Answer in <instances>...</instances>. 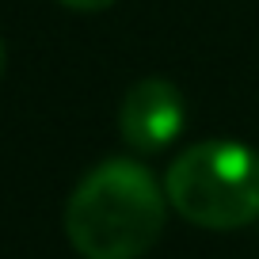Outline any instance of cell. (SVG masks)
<instances>
[{
  "mask_svg": "<svg viewBox=\"0 0 259 259\" xmlns=\"http://www.w3.org/2000/svg\"><path fill=\"white\" fill-rule=\"evenodd\" d=\"M168 191L138 160H103L65 206V236L84 259H141L164 233Z\"/></svg>",
  "mask_w": 259,
  "mask_h": 259,
  "instance_id": "1",
  "label": "cell"
},
{
  "mask_svg": "<svg viewBox=\"0 0 259 259\" xmlns=\"http://www.w3.org/2000/svg\"><path fill=\"white\" fill-rule=\"evenodd\" d=\"M171 210L202 229H240L259 218V153L213 138L183 149L164 179Z\"/></svg>",
  "mask_w": 259,
  "mask_h": 259,
  "instance_id": "2",
  "label": "cell"
},
{
  "mask_svg": "<svg viewBox=\"0 0 259 259\" xmlns=\"http://www.w3.org/2000/svg\"><path fill=\"white\" fill-rule=\"evenodd\" d=\"M122 141L138 153H160L183 134V92L164 76H145L126 92L118 111Z\"/></svg>",
  "mask_w": 259,
  "mask_h": 259,
  "instance_id": "3",
  "label": "cell"
},
{
  "mask_svg": "<svg viewBox=\"0 0 259 259\" xmlns=\"http://www.w3.org/2000/svg\"><path fill=\"white\" fill-rule=\"evenodd\" d=\"M65 8H76V12H99V8H111L114 0H57Z\"/></svg>",
  "mask_w": 259,
  "mask_h": 259,
  "instance_id": "4",
  "label": "cell"
},
{
  "mask_svg": "<svg viewBox=\"0 0 259 259\" xmlns=\"http://www.w3.org/2000/svg\"><path fill=\"white\" fill-rule=\"evenodd\" d=\"M4 65H8V50H4V38H0V76H4Z\"/></svg>",
  "mask_w": 259,
  "mask_h": 259,
  "instance_id": "5",
  "label": "cell"
}]
</instances>
